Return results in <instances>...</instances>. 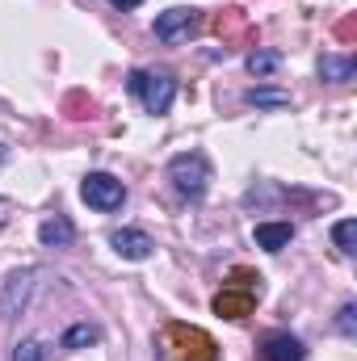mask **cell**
Instances as JSON below:
<instances>
[{
    "instance_id": "1",
    "label": "cell",
    "mask_w": 357,
    "mask_h": 361,
    "mask_svg": "<svg viewBox=\"0 0 357 361\" xmlns=\"http://www.w3.org/2000/svg\"><path fill=\"white\" fill-rule=\"evenodd\" d=\"M257 298H261V277L248 273V269H236L231 281L223 286V294L214 298V311H219L223 319H244V315H253Z\"/></svg>"
},
{
    "instance_id": "2",
    "label": "cell",
    "mask_w": 357,
    "mask_h": 361,
    "mask_svg": "<svg viewBox=\"0 0 357 361\" xmlns=\"http://www.w3.org/2000/svg\"><path fill=\"white\" fill-rule=\"evenodd\" d=\"M131 92L143 97V109L147 114H169L173 97H177V85L169 72H135L131 76Z\"/></svg>"
},
{
    "instance_id": "3",
    "label": "cell",
    "mask_w": 357,
    "mask_h": 361,
    "mask_svg": "<svg viewBox=\"0 0 357 361\" xmlns=\"http://www.w3.org/2000/svg\"><path fill=\"white\" fill-rule=\"evenodd\" d=\"M169 177L177 185V193L202 197V193H206V180H210V164H206V156H198V152H181V156H173V164H169Z\"/></svg>"
},
{
    "instance_id": "4",
    "label": "cell",
    "mask_w": 357,
    "mask_h": 361,
    "mask_svg": "<svg viewBox=\"0 0 357 361\" xmlns=\"http://www.w3.org/2000/svg\"><path fill=\"white\" fill-rule=\"evenodd\" d=\"M80 197L89 202L92 210H118L122 197H126V189H122V180L109 177V173H89L85 185H80Z\"/></svg>"
},
{
    "instance_id": "5",
    "label": "cell",
    "mask_w": 357,
    "mask_h": 361,
    "mask_svg": "<svg viewBox=\"0 0 357 361\" xmlns=\"http://www.w3.org/2000/svg\"><path fill=\"white\" fill-rule=\"evenodd\" d=\"M198 8H169V13H160L156 17V38L160 42H181V38H189V34H198Z\"/></svg>"
},
{
    "instance_id": "6",
    "label": "cell",
    "mask_w": 357,
    "mask_h": 361,
    "mask_svg": "<svg viewBox=\"0 0 357 361\" xmlns=\"http://www.w3.org/2000/svg\"><path fill=\"white\" fill-rule=\"evenodd\" d=\"M169 336L181 345V357H185V361H214V341H210L206 332L173 324V328H169Z\"/></svg>"
},
{
    "instance_id": "7",
    "label": "cell",
    "mask_w": 357,
    "mask_h": 361,
    "mask_svg": "<svg viewBox=\"0 0 357 361\" xmlns=\"http://www.w3.org/2000/svg\"><path fill=\"white\" fill-rule=\"evenodd\" d=\"M109 244L118 248V257H126V261H147L152 257V235L147 231H135V227H122V231H114L109 235Z\"/></svg>"
},
{
    "instance_id": "8",
    "label": "cell",
    "mask_w": 357,
    "mask_h": 361,
    "mask_svg": "<svg viewBox=\"0 0 357 361\" xmlns=\"http://www.w3.org/2000/svg\"><path fill=\"white\" fill-rule=\"evenodd\" d=\"M303 357H307V349L290 332H273V336L261 341V361H303Z\"/></svg>"
},
{
    "instance_id": "9",
    "label": "cell",
    "mask_w": 357,
    "mask_h": 361,
    "mask_svg": "<svg viewBox=\"0 0 357 361\" xmlns=\"http://www.w3.org/2000/svg\"><path fill=\"white\" fill-rule=\"evenodd\" d=\"M38 240H42L47 248H68V244L76 240V227H72L63 214H55V219H47V223L38 227Z\"/></svg>"
},
{
    "instance_id": "10",
    "label": "cell",
    "mask_w": 357,
    "mask_h": 361,
    "mask_svg": "<svg viewBox=\"0 0 357 361\" xmlns=\"http://www.w3.org/2000/svg\"><path fill=\"white\" fill-rule=\"evenodd\" d=\"M290 235H294L290 223H257V244H261L265 252H282V248L290 244Z\"/></svg>"
},
{
    "instance_id": "11",
    "label": "cell",
    "mask_w": 357,
    "mask_h": 361,
    "mask_svg": "<svg viewBox=\"0 0 357 361\" xmlns=\"http://www.w3.org/2000/svg\"><path fill=\"white\" fill-rule=\"evenodd\" d=\"M353 72H357L353 59H337V55H324L320 59V76L324 80H353Z\"/></svg>"
},
{
    "instance_id": "12",
    "label": "cell",
    "mask_w": 357,
    "mask_h": 361,
    "mask_svg": "<svg viewBox=\"0 0 357 361\" xmlns=\"http://www.w3.org/2000/svg\"><path fill=\"white\" fill-rule=\"evenodd\" d=\"M30 277H34V269L13 273V277H8V294H4V307H0L4 315H13V311H17V298H25V294H30Z\"/></svg>"
},
{
    "instance_id": "13",
    "label": "cell",
    "mask_w": 357,
    "mask_h": 361,
    "mask_svg": "<svg viewBox=\"0 0 357 361\" xmlns=\"http://www.w3.org/2000/svg\"><path fill=\"white\" fill-rule=\"evenodd\" d=\"M85 345H97V328L92 324H76L63 332V349H85Z\"/></svg>"
},
{
    "instance_id": "14",
    "label": "cell",
    "mask_w": 357,
    "mask_h": 361,
    "mask_svg": "<svg viewBox=\"0 0 357 361\" xmlns=\"http://www.w3.org/2000/svg\"><path fill=\"white\" fill-rule=\"evenodd\" d=\"M332 240H337V248H341V252H353L357 223H353V219H341V223H337V231H332Z\"/></svg>"
},
{
    "instance_id": "15",
    "label": "cell",
    "mask_w": 357,
    "mask_h": 361,
    "mask_svg": "<svg viewBox=\"0 0 357 361\" xmlns=\"http://www.w3.org/2000/svg\"><path fill=\"white\" fill-rule=\"evenodd\" d=\"M282 63V55H273V51H261V55H248V72L253 76H269L273 68Z\"/></svg>"
},
{
    "instance_id": "16",
    "label": "cell",
    "mask_w": 357,
    "mask_h": 361,
    "mask_svg": "<svg viewBox=\"0 0 357 361\" xmlns=\"http://www.w3.org/2000/svg\"><path fill=\"white\" fill-rule=\"evenodd\" d=\"M290 97L286 92H277V89H253L248 92V105H286Z\"/></svg>"
},
{
    "instance_id": "17",
    "label": "cell",
    "mask_w": 357,
    "mask_h": 361,
    "mask_svg": "<svg viewBox=\"0 0 357 361\" xmlns=\"http://www.w3.org/2000/svg\"><path fill=\"white\" fill-rule=\"evenodd\" d=\"M13 361H42V345H38V341H25V345H17Z\"/></svg>"
},
{
    "instance_id": "18",
    "label": "cell",
    "mask_w": 357,
    "mask_h": 361,
    "mask_svg": "<svg viewBox=\"0 0 357 361\" xmlns=\"http://www.w3.org/2000/svg\"><path fill=\"white\" fill-rule=\"evenodd\" d=\"M341 332H345V336H353V302L341 311Z\"/></svg>"
},
{
    "instance_id": "19",
    "label": "cell",
    "mask_w": 357,
    "mask_h": 361,
    "mask_svg": "<svg viewBox=\"0 0 357 361\" xmlns=\"http://www.w3.org/2000/svg\"><path fill=\"white\" fill-rule=\"evenodd\" d=\"M109 4H118V8H139L143 0H109Z\"/></svg>"
},
{
    "instance_id": "20",
    "label": "cell",
    "mask_w": 357,
    "mask_h": 361,
    "mask_svg": "<svg viewBox=\"0 0 357 361\" xmlns=\"http://www.w3.org/2000/svg\"><path fill=\"white\" fill-rule=\"evenodd\" d=\"M0 164H4V143H0Z\"/></svg>"
}]
</instances>
